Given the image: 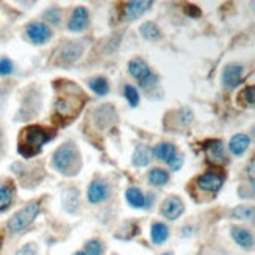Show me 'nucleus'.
I'll return each mask as SVG.
<instances>
[{"mask_svg":"<svg viewBox=\"0 0 255 255\" xmlns=\"http://www.w3.org/2000/svg\"><path fill=\"white\" fill-rule=\"evenodd\" d=\"M57 97L53 104V119L58 124L66 126L79 116L86 102L85 93L79 85L69 80H57L53 83Z\"/></svg>","mask_w":255,"mask_h":255,"instance_id":"obj_1","label":"nucleus"},{"mask_svg":"<svg viewBox=\"0 0 255 255\" xmlns=\"http://www.w3.org/2000/svg\"><path fill=\"white\" fill-rule=\"evenodd\" d=\"M53 138H55V130L41 126H28L25 128H22L19 133L17 150L22 157L31 158L41 152L44 144Z\"/></svg>","mask_w":255,"mask_h":255,"instance_id":"obj_2","label":"nucleus"},{"mask_svg":"<svg viewBox=\"0 0 255 255\" xmlns=\"http://www.w3.org/2000/svg\"><path fill=\"white\" fill-rule=\"evenodd\" d=\"M52 163L55 166V169L60 171L61 174L72 175L79 171L80 168V157L79 150L74 146L72 142H66L63 146H60L53 153Z\"/></svg>","mask_w":255,"mask_h":255,"instance_id":"obj_3","label":"nucleus"},{"mask_svg":"<svg viewBox=\"0 0 255 255\" xmlns=\"http://www.w3.org/2000/svg\"><path fill=\"white\" fill-rule=\"evenodd\" d=\"M38 213H39V202L38 201L27 204L24 208L19 210L16 215L11 216V219L8 221V229L11 232H20L22 229H25L31 221L36 218Z\"/></svg>","mask_w":255,"mask_h":255,"instance_id":"obj_4","label":"nucleus"},{"mask_svg":"<svg viewBox=\"0 0 255 255\" xmlns=\"http://www.w3.org/2000/svg\"><path fill=\"white\" fill-rule=\"evenodd\" d=\"M128 72L139 80L142 88H150L157 83V75L150 72L146 61L141 58H135L128 63Z\"/></svg>","mask_w":255,"mask_h":255,"instance_id":"obj_5","label":"nucleus"},{"mask_svg":"<svg viewBox=\"0 0 255 255\" xmlns=\"http://www.w3.org/2000/svg\"><path fill=\"white\" fill-rule=\"evenodd\" d=\"M83 53V46L80 42H66L60 47L57 52L58 63L61 64H71L80 58V55Z\"/></svg>","mask_w":255,"mask_h":255,"instance_id":"obj_6","label":"nucleus"},{"mask_svg":"<svg viewBox=\"0 0 255 255\" xmlns=\"http://www.w3.org/2000/svg\"><path fill=\"white\" fill-rule=\"evenodd\" d=\"M27 35L35 44H44L50 39L52 31L46 24H42V22H31L27 27Z\"/></svg>","mask_w":255,"mask_h":255,"instance_id":"obj_7","label":"nucleus"},{"mask_svg":"<svg viewBox=\"0 0 255 255\" xmlns=\"http://www.w3.org/2000/svg\"><path fill=\"white\" fill-rule=\"evenodd\" d=\"M223 183H224V179L219 174H215V172L202 174L197 179V186L204 191H208V193H218L221 190V186H223Z\"/></svg>","mask_w":255,"mask_h":255,"instance_id":"obj_8","label":"nucleus"},{"mask_svg":"<svg viewBox=\"0 0 255 255\" xmlns=\"http://www.w3.org/2000/svg\"><path fill=\"white\" fill-rule=\"evenodd\" d=\"M243 68L240 64H229L223 72V83L227 90H234L241 83Z\"/></svg>","mask_w":255,"mask_h":255,"instance_id":"obj_9","label":"nucleus"},{"mask_svg":"<svg viewBox=\"0 0 255 255\" xmlns=\"http://www.w3.org/2000/svg\"><path fill=\"white\" fill-rule=\"evenodd\" d=\"M204 150L212 163H223L226 160L224 146L219 139H212V141L204 142Z\"/></svg>","mask_w":255,"mask_h":255,"instance_id":"obj_10","label":"nucleus"},{"mask_svg":"<svg viewBox=\"0 0 255 255\" xmlns=\"http://www.w3.org/2000/svg\"><path fill=\"white\" fill-rule=\"evenodd\" d=\"M108 194H110V188L102 180H94L90 185V188H88V199H90V202L93 204H99L105 201Z\"/></svg>","mask_w":255,"mask_h":255,"instance_id":"obj_11","label":"nucleus"},{"mask_svg":"<svg viewBox=\"0 0 255 255\" xmlns=\"http://www.w3.org/2000/svg\"><path fill=\"white\" fill-rule=\"evenodd\" d=\"M161 213L168 219H177L183 213V202L179 197H168L161 205Z\"/></svg>","mask_w":255,"mask_h":255,"instance_id":"obj_12","label":"nucleus"},{"mask_svg":"<svg viewBox=\"0 0 255 255\" xmlns=\"http://www.w3.org/2000/svg\"><path fill=\"white\" fill-rule=\"evenodd\" d=\"M88 22H90V14H88V9L83 8V6H79L74 9V13L71 16V20H69V30L71 31H80L83 30Z\"/></svg>","mask_w":255,"mask_h":255,"instance_id":"obj_13","label":"nucleus"},{"mask_svg":"<svg viewBox=\"0 0 255 255\" xmlns=\"http://www.w3.org/2000/svg\"><path fill=\"white\" fill-rule=\"evenodd\" d=\"M152 6V2H139V0H135V2H128L126 5V17L127 19H136L139 16H142L146 11Z\"/></svg>","mask_w":255,"mask_h":255,"instance_id":"obj_14","label":"nucleus"},{"mask_svg":"<svg viewBox=\"0 0 255 255\" xmlns=\"http://www.w3.org/2000/svg\"><path fill=\"white\" fill-rule=\"evenodd\" d=\"M115 119H116V115L112 105H104L102 108H99L96 112V124L102 128L108 127Z\"/></svg>","mask_w":255,"mask_h":255,"instance_id":"obj_15","label":"nucleus"},{"mask_svg":"<svg viewBox=\"0 0 255 255\" xmlns=\"http://www.w3.org/2000/svg\"><path fill=\"white\" fill-rule=\"evenodd\" d=\"M153 153H155V157H157L158 160L169 163L174 155H177V149L171 142H161L153 149Z\"/></svg>","mask_w":255,"mask_h":255,"instance_id":"obj_16","label":"nucleus"},{"mask_svg":"<svg viewBox=\"0 0 255 255\" xmlns=\"http://www.w3.org/2000/svg\"><path fill=\"white\" fill-rule=\"evenodd\" d=\"M249 144H251V139H249V136H246V135H243V133H238V135H235L234 138L230 139V150H232V153H235V155H243L246 150H248V147H249Z\"/></svg>","mask_w":255,"mask_h":255,"instance_id":"obj_17","label":"nucleus"},{"mask_svg":"<svg viewBox=\"0 0 255 255\" xmlns=\"http://www.w3.org/2000/svg\"><path fill=\"white\" fill-rule=\"evenodd\" d=\"M63 205L71 213L77 212V207H79V193H77L75 188H68V190L63 191Z\"/></svg>","mask_w":255,"mask_h":255,"instance_id":"obj_18","label":"nucleus"},{"mask_svg":"<svg viewBox=\"0 0 255 255\" xmlns=\"http://www.w3.org/2000/svg\"><path fill=\"white\" fill-rule=\"evenodd\" d=\"M232 237H234V240L238 243V245H240L241 248L249 249V248H252V245H254V238H252V235H251V232H248V230H245V229L234 227V229H232Z\"/></svg>","mask_w":255,"mask_h":255,"instance_id":"obj_19","label":"nucleus"},{"mask_svg":"<svg viewBox=\"0 0 255 255\" xmlns=\"http://www.w3.org/2000/svg\"><path fill=\"white\" fill-rule=\"evenodd\" d=\"M152 158V149L149 146H138L133 153V164L135 166H147Z\"/></svg>","mask_w":255,"mask_h":255,"instance_id":"obj_20","label":"nucleus"},{"mask_svg":"<svg viewBox=\"0 0 255 255\" xmlns=\"http://www.w3.org/2000/svg\"><path fill=\"white\" fill-rule=\"evenodd\" d=\"M13 194H14V188L11 183H3L0 185V212L6 210L13 201Z\"/></svg>","mask_w":255,"mask_h":255,"instance_id":"obj_21","label":"nucleus"},{"mask_svg":"<svg viewBox=\"0 0 255 255\" xmlns=\"http://www.w3.org/2000/svg\"><path fill=\"white\" fill-rule=\"evenodd\" d=\"M150 235H152V241L155 243V245H160V243H164L166 240H168L169 230L163 223H155L152 226Z\"/></svg>","mask_w":255,"mask_h":255,"instance_id":"obj_22","label":"nucleus"},{"mask_svg":"<svg viewBox=\"0 0 255 255\" xmlns=\"http://www.w3.org/2000/svg\"><path fill=\"white\" fill-rule=\"evenodd\" d=\"M127 201L131 207L135 208H142L146 205V197L138 190V188H128L127 190Z\"/></svg>","mask_w":255,"mask_h":255,"instance_id":"obj_23","label":"nucleus"},{"mask_svg":"<svg viewBox=\"0 0 255 255\" xmlns=\"http://www.w3.org/2000/svg\"><path fill=\"white\" fill-rule=\"evenodd\" d=\"M168 180H169V174L160 168H155L149 172V182L153 186H163L168 183Z\"/></svg>","mask_w":255,"mask_h":255,"instance_id":"obj_24","label":"nucleus"},{"mask_svg":"<svg viewBox=\"0 0 255 255\" xmlns=\"http://www.w3.org/2000/svg\"><path fill=\"white\" fill-rule=\"evenodd\" d=\"M232 216L240 219V221H254L255 219V208L248 207V205H240L234 210V212H232Z\"/></svg>","mask_w":255,"mask_h":255,"instance_id":"obj_25","label":"nucleus"},{"mask_svg":"<svg viewBox=\"0 0 255 255\" xmlns=\"http://www.w3.org/2000/svg\"><path fill=\"white\" fill-rule=\"evenodd\" d=\"M139 31H141V35L149 41H155L160 38V28L155 25L153 22H144Z\"/></svg>","mask_w":255,"mask_h":255,"instance_id":"obj_26","label":"nucleus"},{"mask_svg":"<svg viewBox=\"0 0 255 255\" xmlns=\"http://www.w3.org/2000/svg\"><path fill=\"white\" fill-rule=\"evenodd\" d=\"M91 90L99 94V96H105L108 93V82L104 79V77H97V79H93L90 82Z\"/></svg>","mask_w":255,"mask_h":255,"instance_id":"obj_27","label":"nucleus"},{"mask_svg":"<svg viewBox=\"0 0 255 255\" xmlns=\"http://www.w3.org/2000/svg\"><path fill=\"white\" fill-rule=\"evenodd\" d=\"M124 96H126V99L128 101V104L131 107H136L139 104V94L136 91V88H133L131 85H127L124 88Z\"/></svg>","mask_w":255,"mask_h":255,"instance_id":"obj_28","label":"nucleus"},{"mask_svg":"<svg viewBox=\"0 0 255 255\" xmlns=\"http://www.w3.org/2000/svg\"><path fill=\"white\" fill-rule=\"evenodd\" d=\"M241 99H243V102H245L246 105L255 107V85L245 88L243 93H241Z\"/></svg>","mask_w":255,"mask_h":255,"instance_id":"obj_29","label":"nucleus"},{"mask_svg":"<svg viewBox=\"0 0 255 255\" xmlns=\"http://www.w3.org/2000/svg\"><path fill=\"white\" fill-rule=\"evenodd\" d=\"M85 251H86L88 255H101L102 254V243L93 240L90 243H86Z\"/></svg>","mask_w":255,"mask_h":255,"instance_id":"obj_30","label":"nucleus"},{"mask_svg":"<svg viewBox=\"0 0 255 255\" xmlns=\"http://www.w3.org/2000/svg\"><path fill=\"white\" fill-rule=\"evenodd\" d=\"M36 254H38V246L35 245V243H28V245L22 246L16 252V255H36Z\"/></svg>","mask_w":255,"mask_h":255,"instance_id":"obj_31","label":"nucleus"},{"mask_svg":"<svg viewBox=\"0 0 255 255\" xmlns=\"http://www.w3.org/2000/svg\"><path fill=\"white\" fill-rule=\"evenodd\" d=\"M44 17H46L49 22H52V24H60V11L57 8L47 9L46 14H44Z\"/></svg>","mask_w":255,"mask_h":255,"instance_id":"obj_32","label":"nucleus"},{"mask_svg":"<svg viewBox=\"0 0 255 255\" xmlns=\"http://www.w3.org/2000/svg\"><path fill=\"white\" fill-rule=\"evenodd\" d=\"M13 72V63L8 58L0 60V75H8Z\"/></svg>","mask_w":255,"mask_h":255,"instance_id":"obj_33","label":"nucleus"},{"mask_svg":"<svg viewBox=\"0 0 255 255\" xmlns=\"http://www.w3.org/2000/svg\"><path fill=\"white\" fill-rule=\"evenodd\" d=\"M168 164L171 166V169L179 171V169L182 168V164H183V157H182V155H174L172 160H171Z\"/></svg>","mask_w":255,"mask_h":255,"instance_id":"obj_34","label":"nucleus"},{"mask_svg":"<svg viewBox=\"0 0 255 255\" xmlns=\"http://www.w3.org/2000/svg\"><path fill=\"white\" fill-rule=\"evenodd\" d=\"M248 177H249V182H251V185L255 188V158L251 161L249 168H248Z\"/></svg>","mask_w":255,"mask_h":255,"instance_id":"obj_35","label":"nucleus"},{"mask_svg":"<svg viewBox=\"0 0 255 255\" xmlns=\"http://www.w3.org/2000/svg\"><path fill=\"white\" fill-rule=\"evenodd\" d=\"M185 11L190 16H193V17H196V16H201V11H199L194 5H186V8H185Z\"/></svg>","mask_w":255,"mask_h":255,"instance_id":"obj_36","label":"nucleus"},{"mask_svg":"<svg viewBox=\"0 0 255 255\" xmlns=\"http://www.w3.org/2000/svg\"><path fill=\"white\" fill-rule=\"evenodd\" d=\"M74 255H85V254H83V252H75Z\"/></svg>","mask_w":255,"mask_h":255,"instance_id":"obj_37","label":"nucleus"},{"mask_svg":"<svg viewBox=\"0 0 255 255\" xmlns=\"http://www.w3.org/2000/svg\"><path fill=\"white\" fill-rule=\"evenodd\" d=\"M164 255H171V254H164Z\"/></svg>","mask_w":255,"mask_h":255,"instance_id":"obj_38","label":"nucleus"}]
</instances>
